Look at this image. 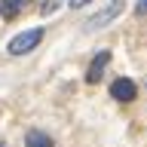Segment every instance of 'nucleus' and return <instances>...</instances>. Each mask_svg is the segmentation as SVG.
<instances>
[{
    "label": "nucleus",
    "mask_w": 147,
    "mask_h": 147,
    "mask_svg": "<svg viewBox=\"0 0 147 147\" xmlns=\"http://www.w3.org/2000/svg\"><path fill=\"white\" fill-rule=\"evenodd\" d=\"M110 98H113V101H123V104L135 101V98H138V86H135V80H129V77L113 80V83H110Z\"/></svg>",
    "instance_id": "7ed1b4c3"
},
{
    "label": "nucleus",
    "mask_w": 147,
    "mask_h": 147,
    "mask_svg": "<svg viewBox=\"0 0 147 147\" xmlns=\"http://www.w3.org/2000/svg\"><path fill=\"white\" fill-rule=\"evenodd\" d=\"M28 6H31V0H0V12L6 18H16L18 12H25Z\"/></svg>",
    "instance_id": "423d86ee"
},
{
    "label": "nucleus",
    "mask_w": 147,
    "mask_h": 147,
    "mask_svg": "<svg viewBox=\"0 0 147 147\" xmlns=\"http://www.w3.org/2000/svg\"><path fill=\"white\" fill-rule=\"evenodd\" d=\"M40 40H43V28H28V31L16 34L6 43V52L16 55V58H18V55H28V52H34L37 46H40Z\"/></svg>",
    "instance_id": "f257e3e1"
},
{
    "label": "nucleus",
    "mask_w": 147,
    "mask_h": 147,
    "mask_svg": "<svg viewBox=\"0 0 147 147\" xmlns=\"http://www.w3.org/2000/svg\"><path fill=\"white\" fill-rule=\"evenodd\" d=\"M135 12H138V16H147V0H138V3H135Z\"/></svg>",
    "instance_id": "6e6552de"
},
{
    "label": "nucleus",
    "mask_w": 147,
    "mask_h": 147,
    "mask_svg": "<svg viewBox=\"0 0 147 147\" xmlns=\"http://www.w3.org/2000/svg\"><path fill=\"white\" fill-rule=\"evenodd\" d=\"M123 6H126V0H110L107 6H101L95 16H89L86 22H83V31H86V34H92V31H101V28H107L110 22H113V18L123 12Z\"/></svg>",
    "instance_id": "f03ea898"
},
{
    "label": "nucleus",
    "mask_w": 147,
    "mask_h": 147,
    "mask_svg": "<svg viewBox=\"0 0 147 147\" xmlns=\"http://www.w3.org/2000/svg\"><path fill=\"white\" fill-rule=\"evenodd\" d=\"M61 3H64V0H43V6H40V12H43V16H52V12H55L58 6H61Z\"/></svg>",
    "instance_id": "0eeeda50"
},
{
    "label": "nucleus",
    "mask_w": 147,
    "mask_h": 147,
    "mask_svg": "<svg viewBox=\"0 0 147 147\" xmlns=\"http://www.w3.org/2000/svg\"><path fill=\"white\" fill-rule=\"evenodd\" d=\"M107 64H110V49H101V52H95V58H92L89 67H86V83H98Z\"/></svg>",
    "instance_id": "20e7f679"
},
{
    "label": "nucleus",
    "mask_w": 147,
    "mask_h": 147,
    "mask_svg": "<svg viewBox=\"0 0 147 147\" xmlns=\"http://www.w3.org/2000/svg\"><path fill=\"white\" fill-rule=\"evenodd\" d=\"M25 147H55V144H52V138L46 135L43 129H31L25 135Z\"/></svg>",
    "instance_id": "39448f33"
},
{
    "label": "nucleus",
    "mask_w": 147,
    "mask_h": 147,
    "mask_svg": "<svg viewBox=\"0 0 147 147\" xmlns=\"http://www.w3.org/2000/svg\"><path fill=\"white\" fill-rule=\"evenodd\" d=\"M86 3H92V0H71V6L77 9V6H86Z\"/></svg>",
    "instance_id": "1a4fd4ad"
}]
</instances>
